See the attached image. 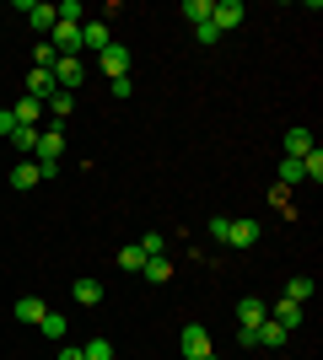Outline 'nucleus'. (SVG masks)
Listing matches in <instances>:
<instances>
[{
	"instance_id": "f257e3e1",
	"label": "nucleus",
	"mask_w": 323,
	"mask_h": 360,
	"mask_svg": "<svg viewBox=\"0 0 323 360\" xmlns=\"http://www.w3.org/2000/svg\"><path fill=\"white\" fill-rule=\"evenodd\" d=\"M210 237L221 242V248H259V237H264V226L259 221H227V215H215L210 221Z\"/></svg>"
},
{
	"instance_id": "f03ea898",
	"label": "nucleus",
	"mask_w": 323,
	"mask_h": 360,
	"mask_svg": "<svg viewBox=\"0 0 323 360\" xmlns=\"http://www.w3.org/2000/svg\"><path fill=\"white\" fill-rule=\"evenodd\" d=\"M60 156H65V129H60V124H44V129H38V146H32L38 172L54 178V172H60Z\"/></svg>"
},
{
	"instance_id": "7ed1b4c3",
	"label": "nucleus",
	"mask_w": 323,
	"mask_h": 360,
	"mask_svg": "<svg viewBox=\"0 0 323 360\" xmlns=\"http://www.w3.org/2000/svg\"><path fill=\"white\" fill-rule=\"evenodd\" d=\"M243 16H248V6H243V0H210V22H215V32L243 27Z\"/></svg>"
},
{
	"instance_id": "20e7f679",
	"label": "nucleus",
	"mask_w": 323,
	"mask_h": 360,
	"mask_svg": "<svg viewBox=\"0 0 323 360\" xmlns=\"http://www.w3.org/2000/svg\"><path fill=\"white\" fill-rule=\"evenodd\" d=\"M264 317H270V301H264V296H243V301H237V333H253Z\"/></svg>"
},
{
	"instance_id": "39448f33",
	"label": "nucleus",
	"mask_w": 323,
	"mask_h": 360,
	"mask_svg": "<svg viewBox=\"0 0 323 360\" xmlns=\"http://www.w3.org/2000/svg\"><path fill=\"white\" fill-rule=\"evenodd\" d=\"M49 75H54V86H60V91H76L81 81H87V65H81V60H65V54H60Z\"/></svg>"
},
{
	"instance_id": "423d86ee",
	"label": "nucleus",
	"mask_w": 323,
	"mask_h": 360,
	"mask_svg": "<svg viewBox=\"0 0 323 360\" xmlns=\"http://www.w3.org/2000/svg\"><path fill=\"white\" fill-rule=\"evenodd\" d=\"M97 70L113 75V81H119V75H129V49H124V44H108L103 54H97Z\"/></svg>"
},
{
	"instance_id": "0eeeda50",
	"label": "nucleus",
	"mask_w": 323,
	"mask_h": 360,
	"mask_svg": "<svg viewBox=\"0 0 323 360\" xmlns=\"http://www.w3.org/2000/svg\"><path fill=\"white\" fill-rule=\"evenodd\" d=\"M178 345H184V360H205L210 355V333H205L200 323H184V339H178Z\"/></svg>"
},
{
	"instance_id": "6e6552de",
	"label": "nucleus",
	"mask_w": 323,
	"mask_h": 360,
	"mask_svg": "<svg viewBox=\"0 0 323 360\" xmlns=\"http://www.w3.org/2000/svg\"><path fill=\"white\" fill-rule=\"evenodd\" d=\"M270 323H280V328L291 333V328H302V323H308V307H296V301H286V296H280L275 307H270Z\"/></svg>"
},
{
	"instance_id": "1a4fd4ad",
	"label": "nucleus",
	"mask_w": 323,
	"mask_h": 360,
	"mask_svg": "<svg viewBox=\"0 0 323 360\" xmlns=\"http://www.w3.org/2000/svg\"><path fill=\"white\" fill-rule=\"evenodd\" d=\"M108 44H113V32H108V22H103V16L81 27V54H103Z\"/></svg>"
},
{
	"instance_id": "9d476101",
	"label": "nucleus",
	"mask_w": 323,
	"mask_h": 360,
	"mask_svg": "<svg viewBox=\"0 0 323 360\" xmlns=\"http://www.w3.org/2000/svg\"><path fill=\"white\" fill-rule=\"evenodd\" d=\"M280 146H286V156H291V162H302L318 140H312V129H302V124H296V129H286V140H280Z\"/></svg>"
},
{
	"instance_id": "9b49d317",
	"label": "nucleus",
	"mask_w": 323,
	"mask_h": 360,
	"mask_svg": "<svg viewBox=\"0 0 323 360\" xmlns=\"http://www.w3.org/2000/svg\"><path fill=\"white\" fill-rule=\"evenodd\" d=\"M70 108H76V91H60V86H54V97L44 103V113H49V124H65V119H70Z\"/></svg>"
},
{
	"instance_id": "f8f14e48",
	"label": "nucleus",
	"mask_w": 323,
	"mask_h": 360,
	"mask_svg": "<svg viewBox=\"0 0 323 360\" xmlns=\"http://www.w3.org/2000/svg\"><path fill=\"white\" fill-rule=\"evenodd\" d=\"M11 119L27 124V129H44V103H38V97H22V103L11 108Z\"/></svg>"
},
{
	"instance_id": "ddd939ff",
	"label": "nucleus",
	"mask_w": 323,
	"mask_h": 360,
	"mask_svg": "<svg viewBox=\"0 0 323 360\" xmlns=\"http://www.w3.org/2000/svg\"><path fill=\"white\" fill-rule=\"evenodd\" d=\"M286 339H291V333L280 328V323H270V317H264L259 328H253V345H264V349H280V345H286Z\"/></svg>"
},
{
	"instance_id": "4468645a",
	"label": "nucleus",
	"mask_w": 323,
	"mask_h": 360,
	"mask_svg": "<svg viewBox=\"0 0 323 360\" xmlns=\"http://www.w3.org/2000/svg\"><path fill=\"white\" fill-rule=\"evenodd\" d=\"M70 296H76L81 307H97V301H103V280H92V274H81L76 285H70Z\"/></svg>"
},
{
	"instance_id": "2eb2a0df",
	"label": "nucleus",
	"mask_w": 323,
	"mask_h": 360,
	"mask_svg": "<svg viewBox=\"0 0 323 360\" xmlns=\"http://www.w3.org/2000/svg\"><path fill=\"white\" fill-rule=\"evenodd\" d=\"M11 312H16V323H32V328H38L49 307H44V301H38V296H22V301H16V307H11Z\"/></svg>"
},
{
	"instance_id": "dca6fc26",
	"label": "nucleus",
	"mask_w": 323,
	"mask_h": 360,
	"mask_svg": "<svg viewBox=\"0 0 323 360\" xmlns=\"http://www.w3.org/2000/svg\"><path fill=\"white\" fill-rule=\"evenodd\" d=\"M38 183H44L38 162H16V167H11V188H38Z\"/></svg>"
},
{
	"instance_id": "f3484780",
	"label": "nucleus",
	"mask_w": 323,
	"mask_h": 360,
	"mask_svg": "<svg viewBox=\"0 0 323 360\" xmlns=\"http://www.w3.org/2000/svg\"><path fill=\"white\" fill-rule=\"evenodd\" d=\"M27 22H32V32H54V6H44V0H32V11H27Z\"/></svg>"
},
{
	"instance_id": "a211bd4d",
	"label": "nucleus",
	"mask_w": 323,
	"mask_h": 360,
	"mask_svg": "<svg viewBox=\"0 0 323 360\" xmlns=\"http://www.w3.org/2000/svg\"><path fill=\"white\" fill-rule=\"evenodd\" d=\"M27 97L49 103V97H54V75H49V70H32V75H27Z\"/></svg>"
},
{
	"instance_id": "6ab92c4d",
	"label": "nucleus",
	"mask_w": 323,
	"mask_h": 360,
	"mask_svg": "<svg viewBox=\"0 0 323 360\" xmlns=\"http://www.w3.org/2000/svg\"><path fill=\"white\" fill-rule=\"evenodd\" d=\"M140 280H151V285H167V280H172V264H167V258H146Z\"/></svg>"
},
{
	"instance_id": "aec40b11",
	"label": "nucleus",
	"mask_w": 323,
	"mask_h": 360,
	"mask_svg": "<svg viewBox=\"0 0 323 360\" xmlns=\"http://www.w3.org/2000/svg\"><path fill=\"white\" fill-rule=\"evenodd\" d=\"M286 301H296V307H308V301H312V280H308V274L286 280Z\"/></svg>"
},
{
	"instance_id": "412c9836",
	"label": "nucleus",
	"mask_w": 323,
	"mask_h": 360,
	"mask_svg": "<svg viewBox=\"0 0 323 360\" xmlns=\"http://www.w3.org/2000/svg\"><path fill=\"white\" fill-rule=\"evenodd\" d=\"M6 140H11V150H22V156H32V146H38V129H27V124H16V129H11V135H6Z\"/></svg>"
},
{
	"instance_id": "4be33fe9",
	"label": "nucleus",
	"mask_w": 323,
	"mask_h": 360,
	"mask_svg": "<svg viewBox=\"0 0 323 360\" xmlns=\"http://www.w3.org/2000/svg\"><path fill=\"white\" fill-rule=\"evenodd\" d=\"M302 183H323V150L318 146L302 156Z\"/></svg>"
},
{
	"instance_id": "5701e85b",
	"label": "nucleus",
	"mask_w": 323,
	"mask_h": 360,
	"mask_svg": "<svg viewBox=\"0 0 323 360\" xmlns=\"http://www.w3.org/2000/svg\"><path fill=\"white\" fill-rule=\"evenodd\" d=\"M135 248H140L146 258H167V237H162V231H146V237H140Z\"/></svg>"
},
{
	"instance_id": "b1692460",
	"label": "nucleus",
	"mask_w": 323,
	"mask_h": 360,
	"mask_svg": "<svg viewBox=\"0 0 323 360\" xmlns=\"http://www.w3.org/2000/svg\"><path fill=\"white\" fill-rule=\"evenodd\" d=\"M81 355H87V360H113V345H108L103 333H92V339L81 345Z\"/></svg>"
},
{
	"instance_id": "393cba45",
	"label": "nucleus",
	"mask_w": 323,
	"mask_h": 360,
	"mask_svg": "<svg viewBox=\"0 0 323 360\" xmlns=\"http://www.w3.org/2000/svg\"><path fill=\"white\" fill-rule=\"evenodd\" d=\"M119 269H129V274H140V269H146V253H140L135 242H129V248H119Z\"/></svg>"
},
{
	"instance_id": "a878e982",
	"label": "nucleus",
	"mask_w": 323,
	"mask_h": 360,
	"mask_svg": "<svg viewBox=\"0 0 323 360\" xmlns=\"http://www.w3.org/2000/svg\"><path fill=\"white\" fill-rule=\"evenodd\" d=\"M65 323H70V317H60V312H44V323H38V328H44V339H54V345H60V339H65Z\"/></svg>"
},
{
	"instance_id": "bb28decb",
	"label": "nucleus",
	"mask_w": 323,
	"mask_h": 360,
	"mask_svg": "<svg viewBox=\"0 0 323 360\" xmlns=\"http://www.w3.org/2000/svg\"><path fill=\"white\" fill-rule=\"evenodd\" d=\"M184 16L200 27V22H210V0H184Z\"/></svg>"
},
{
	"instance_id": "cd10ccee",
	"label": "nucleus",
	"mask_w": 323,
	"mask_h": 360,
	"mask_svg": "<svg viewBox=\"0 0 323 360\" xmlns=\"http://www.w3.org/2000/svg\"><path fill=\"white\" fill-rule=\"evenodd\" d=\"M280 183H302V162H291V156H286V162H280Z\"/></svg>"
},
{
	"instance_id": "c85d7f7f",
	"label": "nucleus",
	"mask_w": 323,
	"mask_h": 360,
	"mask_svg": "<svg viewBox=\"0 0 323 360\" xmlns=\"http://www.w3.org/2000/svg\"><path fill=\"white\" fill-rule=\"evenodd\" d=\"M194 38H200L205 49H210V44H221V32H215V22H200V27H194Z\"/></svg>"
},
{
	"instance_id": "c756f323",
	"label": "nucleus",
	"mask_w": 323,
	"mask_h": 360,
	"mask_svg": "<svg viewBox=\"0 0 323 360\" xmlns=\"http://www.w3.org/2000/svg\"><path fill=\"white\" fill-rule=\"evenodd\" d=\"M16 129V119H11V108H0V135H11Z\"/></svg>"
},
{
	"instance_id": "7c9ffc66",
	"label": "nucleus",
	"mask_w": 323,
	"mask_h": 360,
	"mask_svg": "<svg viewBox=\"0 0 323 360\" xmlns=\"http://www.w3.org/2000/svg\"><path fill=\"white\" fill-rule=\"evenodd\" d=\"M60 360H87V355H81V345H60Z\"/></svg>"
},
{
	"instance_id": "2f4dec72",
	"label": "nucleus",
	"mask_w": 323,
	"mask_h": 360,
	"mask_svg": "<svg viewBox=\"0 0 323 360\" xmlns=\"http://www.w3.org/2000/svg\"><path fill=\"white\" fill-rule=\"evenodd\" d=\"M205 360H221V355H215V349H210V355H205Z\"/></svg>"
}]
</instances>
